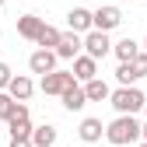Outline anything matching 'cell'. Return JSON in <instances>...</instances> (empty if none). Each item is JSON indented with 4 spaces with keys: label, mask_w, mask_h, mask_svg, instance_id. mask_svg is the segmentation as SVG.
Masks as SVG:
<instances>
[{
    "label": "cell",
    "mask_w": 147,
    "mask_h": 147,
    "mask_svg": "<svg viewBox=\"0 0 147 147\" xmlns=\"http://www.w3.org/2000/svg\"><path fill=\"white\" fill-rule=\"evenodd\" d=\"M105 140L112 144V147L137 144L140 140V119L137 116H126V112H116V119L105 126Z\"/></svg>",
    "instance_id": "1"
},
{
    "label": "cell",
    "mask_w": 147,
    "mask_h": 147,
    "mask_svg": "<svg viewBox=\"0 0 147 147\" xmlns=\"http://www.w3.org/2000/svg\"><path fill=\"white\" fill-rule=\"evenodd\" d=\"M144 91L137 88V84H119L116 91H109V102H112V109L116 112H126V116H137L140 109H144Z\"/></svg>",
    "instance_id": "2"
},
{
    "label": "cell",
    "mask_w": 147,
    "mask_h": 147,
    "mask_svg": "<svg viewBox=\"0 0 147 147\" xmlns=\"http://www.w3.org/2000/svg\"><path fill=\"white\" fill-rule=\"evenodd\" d=\"M81 49L88 53L91 60H105L109 53H112V39H109V32H98V28H88L81 35Z\"/></svg>",
    "instance_id": "3"
},
{
    "label": "cell",
    "mask_w": 147,
    "mask_h": 147,
    "mask_svg": "<svg viewBox=\"0 0 147 147\" xmlns=\"http://www.w3.org/2000/svg\"><path fill=\"white\" fill-rule=\"evenodd\" d=\"M70 84H74V74L56 67V70L42 74V81H39V91H42V95H56V98H60V95H63V91H67Z\"/></svg>",
    "instance_id": "4"
},
{
    "label": "cell",
    "mask_w": 147,
    "mask_h": 147,
    "mask_svg": "<svg viewBox=\"0 0 147 147\" xmlns=\"http://www.w3.org/2000/svg\"><path fill=\"white\" fill-rule=\"evenodd\" d=\"M123 25V11L116 4H102L98 11H91V28H98V32H112Z\"/></svg>",
    "instance_id": "5"
},
{
    "label": "cell",
    "mask_w": 147,
    "mask_h": 147,
    "mask_svg": "<svg viewBox=\"0 0 147 147\" xmlns=\"http://www.w3.org/2000/svg\"><path fill=\"white\" fill-rule=\"evenodd\" d=\"M7 130H11V137H28L32 133V112H28L25 102H18L14 112L7 116Z\"/></svg>",
    "instance_id": "6"
},
{
    "label": "cell",
    "mask_w": 147,
    "mask_h": 147,
    "mask_svg": "<svg viewBox=\"0 0 147 147\" xmlns=\"http://www.w3.org/2000/svg\"><path fill=\"white\" fill-rule=\"evenodd\" d=\"M70 74H74V81H77V84H84V81H91V77H98V60H91L88 53H77Z\"/></svg>",
    "instance_id": "7"
},
{
    "label": "cell",
    "mask_w": 147,
    "mask_h": 147,
    "mask_svg": "<svg viewBox=\"0 0 147 147\" xmlns=\"http://www.w3.org/2000/svg\"><path fill=\"white\" fill-rule=\"evenodd\" d=\"M56 63H60V56H56L53 49H35L32 56H28V70L39 74V77H42V74H49V70H56Z\"/></svg>",
    "instance_id": "8"
},
{
    "label": "cell",
    "mask_w": 147,
    "mask_h": 147,
    "mask_svg": "<svg viewBox=\"0 0 147 147\" xmlns=\"http://www.w3.org/2000/svg\"><path fill=\"white\" fill-rule=\"evenodd\" d=\"M4 91H7L14 102H28V98H32V91H35V84H32L28 74H11V81H7Z\"/></svg>",
    "instance_id": "9"
},
{
    "label": "cell",
    "mask_w": 147,
    "mask_h": 147,
    "mask_svg": "<svg viewBox=\"0 0 147 147\" xmlns=\"http://www.w3.org/2000/svg\"><path fill=\"white\" fill-rule=\"evenodd\" d=\"M53 53H56L60 60H74L77 53H84V49H81V35H77V32H67V35H60V42L53 46Z\"/></svg>",
    "instance_id": "10"
},
{
    "label": "cell",
    "mask_w": 147,
    "mask_h": 147,
    "mask_svg": "<svg viewBox=\"0 0 147 147\" xmlns=\"http://www.w3.org/2000/svg\"><path fill=\"white\" fill-rule=\"evenodd\" d=\"M77 137H81L84 144H98V140L105 137V123H102V119H95V116L81 119V126H77Z\"/></svg>",
    "instance_id": "11"
},
{
    "label": "cell",
    "mask_w": 147,
    "mask_h": 147,
    "mask_svg": "<svg viewBox=\"0 0 147 147\" xmlns=\"http://www.w3.org/2000/svg\"><path fill=\"white\" fill-rule=\"evenodd\" d=\"M60 102H63V109H67V112H81V109L88 105V98H84V88L74 81V84L63 91V95H60Z\"/></svg>",
    "instance_id": "12"
},
{
    "label": "cell",
    "mask_w": 147,
    "mask_h": 147,
    "mask_svg": "<svg viewBox=\"0 0 147 147\" xmlns=\"http://www.w3.org/2000/svg\"><path fill=\"white\" fill-rule=\"evenodd\" d=\"M42 25H46V21H42L39 14H18V35L28 39V42H35V35H39Z\"/></svg>",
    "instance_id": "13"
},
{
    "label": "cell",
    "mask_w": 147,
    "mask_h": 147,
    "mask_svg": "<svg viewBox=\"0 0 147 147\" xmlns=\"http://www.w3.org/2000/svg\"><path fill=\"white\" fill-rule=\"evenodd\" d=\"M56 126H53V123H42V126H32V147H53V144H56Z\"/></svg>",
    "instance_id": "14"
},
{
    "label": "cell",
    "mask_w": 147,
    "mask_h": 147,
    "mask_svg": "<svg viewBox=\"0 0 147 147\" xmlns=\"http://www.w3.org/2000/svg\"><path fill=\"white\" fill-rule=\"evenodd\" d=\"M67 25H70V32L84 35V32L91 28V11H88V7H70V11H67Z\"/></svg>",
    "instance_id": "15"
},
{
    "label": "cell",
    "mask_w": 147,
    "mask_h": 147,
    "mask_svg": "<svg viewBox=\"0 0 147 147\" xmlns=\"http://www.w3.org/2000/svg\"><path fill=\"white\" fill-rule=\"evenodd\" d=\"M81 88H84V98H88V102H105V98H109V91H112L102 77H91V81H84Z\"/></svg>",
    "instance_id": "16"
},
{
    "label": "cell",
    "mask_w": 147,
    "mask_h": 147,
    "mask_svg": "<svg viewBox=\"0 0 147 147\" xmlns=\"http://www.w3.org/2000/svg\"><path fill=\"white\" fill-rule=\"evenodd\" d=\"M112 53H116V60H133L137 53H140V42H133L130 35H126V39L112 42Z\"/></svg>",
    "instance_id": "17"
},
{
    "label": "cell",
    "mask_w": 147,
    "mask_h": 147,
    "mask_svg": "<svg viewBox=\"0 0 147 147\" xmlns=\"http://www.w3.org/2000/svg\"><path fill=\"white\" fill-rule=\"evenodd\" d=\"M60 35H63V32H56L53 25H42L39 35H35V46H39V49H53V46L60 42Z\"/></svg>",
    "instance_id": "18"
},
{
    "label": "cell",
    "mask_w": 147,
    "mask_h": 147,
    "mask_svg": "<svg viewBox=\"0 0 147 147\" xmlns=\"http://www.w3.org/2000/svg\"><path fill=\"white\" fill-rule=\"evenodd\" d=\"M116 81H119V84H137V81H140L130 60H119V67H116Z\"/></svg>",
    "instance_id": "19"
},
{
    "label": "cell",
    "mask_w": 147,
    "mask_h": 147,
    "mask_svg": "<svg viewBox=\"0 0 147 147\" xmlns=\"http://www.w3.org/2000/svg\"><path fill=\"white\" fill-rule=\"evenodd\" d=\"M14 105H18V102L7 95V91H0V123H7V116L14 112Z\"/></svg>",
    "instance_id": "20"
},
{
    "label": "cell",
    "mask_w": 147,
    "mask_h": 147,
    "mask_svg": "<svg viewBox=\"0 0 147 147\" xmlns=\"http://www.w3.org/2000/svg\"><path fill=\"white\" fill-rule=\"evenodd\" d=\"M130 63H133V70H137V77H147V53H144V49L137 53Z\"/></svg>",
    "instance_id": "21"
},
{
    "label": "cell",
    "mask_w": 147,
    "mask_h": 147,
    "mask_svg": "<svg viewBox=\"0 0 147 147\" xmlns=\"http://www.w3.org/2000/svg\"><path fill=\"white\" fill-rule=\"evenodd\" d=\"M7 81H11V67H7L4 60H0V91L7 88Z\"/></svg>",
    "instance_id": "22"
},
{
    "label": "cell",
    "mask_w": 147,
    "mask_h": 147,
    "mask_svg": "<svg viewBox=\"0 0 147 147\" xmlns=\"http://www.w3.org/2000/svg\"><path fill=\"white\" fill-rule=\"evenodd\" d=\"M11 147H32V137H11Z\"/></svg>",
    "instance_id": "23"
},
{
    "label": "cell",
    "mask_w": 147,
    "mask_h": 147,
    "mask_svg": "<svg viewBox=\"0 0 147 147\" xmlns=\"http://www.w3.org/2000/svg\"><path fill=\"white\" fill-rule=\"evenodd\" d=\"M140 140H147V119L140 123Z\"/></svg>",
    "instance_id": "24"
},
{
    "label": "cell",
    "mask_w": 147,
    "mask_h": 147,
    "mask_svg": "<svg viewBox=\"0 0 147 147\" xmlns=\"http://www.w3.org/2000/svg\"><path fill=\"white\" fill-rule=\"evenodd\" d=\"M137 147H147V140H137Z\"/></svg>",
    "instance_id": "25"
},
{
    "label": "cell",
    "mask_w": 147,
    "mask_h": 147,
    "mask_svg": "<svg viewBox=\"0 0 147 147\" xmlns=\"http://www.w3.org/2000/svg\"><path fill=\"white\" fill-rule=\"evenodd\" d=\"M140 112H147V98H144V109H140Z\"/></svg>",
    "instance_id": "26"
},
{
    "label": "cell",
    "mask_w": 147,
    "mask_h": 147,
    "mask_svg": "<svg viewBox=\"0 0 147 147\" xmlns=\"http://www.w3.org/2000/svg\"><path fill=\"white\" fill-rule=\"evenodd\" d=\"M140 49H144V53H147V39H144V46H140Z\"/></svg>",
    "instance_id": "27"
},
{
    "label": "cell",
    "mask_w": 147,
    "mask_h": 147,
    "mask_svg": "<svg viewBox=\"0 0 147 147\" xmlns=\"http://www.w3.org/2000/svg\"><path fill=\"white\" fill-rule=\"evenodd\" d=\"M0 7H4V0H0Z\"/></svg>",
    "instance_id": "28"
}]
</instances>
